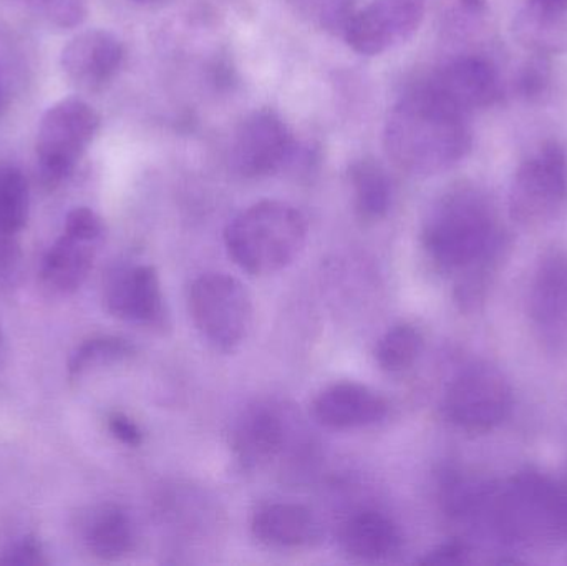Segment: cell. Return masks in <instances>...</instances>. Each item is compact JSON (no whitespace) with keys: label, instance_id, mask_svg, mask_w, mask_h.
<instances>
[{"label":"cell","instance_id":"cell-12","mask_svg":"<svg viewBox=\"0 0 567 566\" xmlns=\"http://www.w3.org/2000/svg\"><path fill=\"white\" fill-rule=\"evenodd\" d=\"M125 45L109 30L92 29L79 33L63 47L60 66L63 75L82 92L106 89L122 70Z\"/></svg>","mask_w":567,"mask_h":566},{"label":"cell","instance_id":"cell-22","mask_svg":"<svg viewBox=\"0 0 567 566\" xmlns=\"http://www.w3.org/2000/svg\"><path fill=\"white\" fill-rule=\"evenodd\" d=\"M355 212L365 223L385 218L392 206V183L385 169L372 158L357 159L349 168Z\"/></svg>","mask_w":567,"mask_h":566},{"label":"cell","instance_id":"cell-16","mask_svg":"<svg viewBox=\"0 0 567 566\" xmlns=\"http://www.w3.org/2000/svg\"><path fill=\"white\" fill-rule=\"evenodd\" d=\"M529 315L548 338L567 335V251L548 253L539 261L529 292Z\"/></svg>","mask_w":567,"mask_h":566},{"label":"cell","instance_id":"cell-34","mask_svg":"<svg viewBox=\"0 0 567 566\" xmlns=\"http://www.w3.org/2000/svg\"><path fill=\"white\" fill-rule=\"evenodd\" d=\"M7 110V92L6 85H3L2 73H0V116L6 113Z\"/></svg>","mask_w":567,"mask_h":566},{"label":"cell","instance_id":"cell-2","mask_svg":"<svg viewBox=\"0 0 567 566\" xmlns=\"http://www.w3.org/2000/svg\"><path fill=\"white\" fill-rule=\"evenodd\" d=\"M422 241L436 268L460 276L508 249L492 202L472 185L455 186L433 205Z\"/></svg>","mask_w":567,"mask_h":566},{"label":"cell","instance_id":"cell-28","mask_svg":"<svg viewBox=\"0 0 567 566\" xmlns=\"http://www.w3.org/2000/svg\"><path fill=\"white\" fill-rule=\"evenodd\" d=\"M468 545L465 542H449L442 547L435 548L430 552L425 558H422V564L425 565H460L466 564L470 560Z\"/></svg>","mask_w":567,"mask_h":566},{"label":"cell","instance_id":"cell-26","mask_svg":"<svg viewBox=\"0 0 567 566\" xmlns=\"http://www.w3.org/2000/svg\"><path fill=\"white\" fill-rule=\"evenodd\" d=\"M60 29L80 25L86 17V0H22Z\"/></svg>","mask_w":567,"mask_h":566},{"label":"cell","instance_id":"cell-25","mask_svg":"<svg viewBox=\"0 0 567 566\" xmlns=\"http://www.w3.org/2000/svg\"><path fill=\"white\" fill-rule=\"evenodd\" d=\"M132 354V344L125 339L115 338V336H96V338L86 339L70 358V375L79 378L89 369L123 361Z\"/></svg>","mask_w":567,"mask_h":566},{"label":"cell","instance_id":"cell-3","mask_svg":"<svg viewBox=\"0 0 567 566\" xmlns=\"http://www.w3.org/2000/svg\"><path fill=\"white\" fill-rule=\"evenodd\" d=\"M486 528L509 547L567 544V484L539 472L515 475L495 488Z\"/></svg>","mask_w":567,"mask_h":566},{"label":"cell","instance_id":"cell-21","mask_svg":"<svg viewBox=\"0 0 567 566\" xmlns=\"http://www.w3.org/2000/svg\"><path fill=\"white\" fill-rule=\"evenodd\" d=\"M85 544L90 554L100 560L115 562L126 557L135 547L132 518L116 505L100 507L86 522Z\"/></svg>","mask_w":567,"mask_h":566},{"label":"cell","instance_id":"cell-35","mask_svg":"<svg viewBox=\"0 0 567 566\" xmlns=\"http://www.w3.org/2000/svg\"><path fill=\"white\" fill-rule=\"evenodd\" d=\"M135 2H140V3H159V2H165V0H135Z\"/></svg>","mask_w":567,"mask_h":566},{"label":"cell","instance_id":"cell-24","mask_svg":"<svg viewBox=\"0 0 567 566\" xmlns=\"http://www.w3.org/2000/svg\"><path fill=\"white\" fill-rule=\"evenodd\" d=\"M423 351V336L412 325L393 326L380 338L375 359L386 372H403L419 361Z\"/></svg>","mask_w":567,"mask_h":566},{"label":"cell","instance_id":"cell-29","mask_svg":"<svg viewBox=\"0 0 567 566\" xmlns=\"http://www.w3.org/2000/svg\"><path fill=\"white\" fill-rule=\"evenodd\" d=\"M0 564L35 566L45 564V558H43L40 545L33 538H25L22 544L16 545L12 550L7 552L3 558H0Z\"/></svg>","mask_w":567,"mask_h":566},{"label":"cell","instance_id":"cell-20","mask_svg":"<svg viewBox=\"0 0 567 566\" xmlns=\"http://www.w3.org/2000/svg\"><path fill=\"white\" fill-rule=\"evenodd\" d=\"M516 39L538 55L567 52V9L539 6L525 0L513 23Z\"/></svg>","mask_w":567,"mask_h":566},{"label":"cell","instance_id":"cell-1","mask_svg":"<svg viewBox=\"0 0 567 566\" xmlns=\"http://www.w3.org/2000/svg\"><path fill=\"white\" fill-rule=\"evenodd\" d=\"M383 145L403 172L432 176L468 155L472 132L465 115L450 109L419 83L390 112Z\"/></svg>","mask_w":567,"mask_h":566},{"label":"cell","instance_id":"cell-6","mask_svg":"<svg viewBox=\"0 0 567 566\" xmlns=\"http://www.w3.org/2000/svg\"><path fill=\"white\" fill-rule=\"evenodd\" d=\"M188 306L202 338L219 351H235L241 346L255 321L248 289L225 272L196 279L189 289Z\"/></svg>","mask_w":567,"mask_h":566},{"label":"cell","instance_id":"cell-36","mask_svg":"<svg viewBox=\"0 0 567 566\" xmlns=\"http://www.w3.org/2000/svg\"><path fill=\"white\" fill-rule=\"evenodd\" d=\"M0 342H2V336H0Z\"/></svg>","mask_w":567,"mask_h":566},{"label":"cell","instance_id":"cell-30","mask_svg":"<svg viewBox=\"0 0 567 566\" xmlns=\"http://www.w3.org/2000/svg\"><path fill=\"white\" fill-rule=\"evenodd\" d=\"M109 429L113 438L122 442V444L128 445V447L142 445V431H140L136 422H133L128 415L122 414V412H115V414L110 415Z\"/></svg>","mask_w":567,"mask_h":566},{"label":"cell","instance_id":"cell-17","mask_svg":"<svg viewBox=\"0 0 567 566\" xmlns=\"http://www.w3.org/2000/svg\"><path fill=\"white\" fill-rule=\"evenodd\" d=\"M289 431L281 412L271 405L249 409L236 424L233 449L246 469L271 464L282 454Z\"/></svg>","mask_w":567,"mask_h":566},{"label":"cell","instance_id":"cell-14","mask_svg":"<svg viewBox=\"0 0 567 566\" xmlns=\"http://www.w3.org/2000/svg\"><path fill=\"white\" fill-rule=\"evenodd\" d=\"M312 414L323 428L352 431L382 422L389 414V402L367 385L337 382L313 399Z\"/></svg>","mask_w":567,"mask_h":566},{"label":"cell","instance_id":"cell-33","mask_svg":"<svg viewBox=\"0 0 567 566\" xmlns=\"http://www.w3.org/2000/svg\"><path fill=\"white\" fill-rule=\"evenodd\" d=\"M529 2L539 3V6L556 7V9H567V0H529Z\"/></svg>","mask_w":567,"mask_h":566},{"label":"cell","instance_id":"cell-19","mask_svg":"<svg viewBox=\"0 0 567 566\" xmlns=\"http://www.w3.org/2000/svg\"><path fill=\"white\" fill-rule=\"evenodd\" d=\"M399 525L377 511L352 515L343 525L340 542L343 550L360 562H383L399 554L402 548Z\"/></svg>","mask_w":567,"mask_h":566},{"label":"cell","instance_id":"cell-8","mask_svg":"<svg viewBox=\"0 0 567 566\" xmlns=\"http://www.w3.org/2000/svg\"><path fill=\"white\" fill-rule=\"evenodd\" d=\"M513 408L508 379L489 364L463 369L446 389L443 411L462 431L482 434L498 428Z\"/></svg>","mask_w":567,"mask_h":566},{"label":"cell","instance_id":"cell-9","mask_svg":"<svg viewBox=\"0 0 567 566\" xmlns=\"http://www.w3.org/2000/svg\"><path fill=\"white\" fill-rule=\"evenodd\" d=\"M425 19V0H372L347 19L346 40L360 55H382L412 39Z\"/></svg>","mask_w":567,"mask_h":566},{"label":"cell","instance_id":"cell-5","mask_svg":"<svg viewBox=\"0 0 567 566\" xmlns=\"http://www.w3.org/2000/svg\"><path fill=\"white\" fill-rule=\"evenodd\" d=\"M99 130L100 115L85 100L69 96L53 103L40 120L35 140L42 182L55 188L70 178Z\"/></svg>","mask_w":567,"mask_h":566},{"label":"cell","instance_id":"cell-7","mask_svg":"<svg viewBox=\"0 0 567 566\" xmlns=\"http://www.w3.org/2000/svg\"><path fill=\"white\" fill-rule=\"evenodd\" d=\"M567 199V156L555 142H545L519 165L509 188V215L519 225L555 218Z\"/></svg>","mask_w":567,"mask_h":566},{"label":"cell","instance_id":"cell-32","mask_svg":"<svg viewBox=\"0 0 567 566\" xmlns=\"http://www.w3.org/2000/svg\"><path fill=\"white\" fill-rule=\"evenodd\" d=\"M466 12L480 13L485 9L486 0H460Z\"/></svg>","mask_w":567,"mask_h":566},{"label":"cell","instance_id":"cell-4","mask_svg":"<svg viewBox=\"0 0 567 566\" xmlns=\"http://www.w3.org/2000/svg\"><path fill=\"white\" fill-rule=\"evenodd\" d=\"M225 239L239 268L255 276L275 275L302 251L307 222L293 206L265 199L239 213L229 223Z\"/></svg>","mask_w":567,"mask_h":566},{"label":"cell","instance_id":"cell-13","mask_svg":"<svg viewBox=\"0 0 567 566\" xmlns=\"http://www.w3.org/2000/svg\"><path fill=\"white\" fill-rule=\"evenodd\" d=\"M105 305L123 321L158 325L163 319V292L155 268L123 266L110 272L105 282Z\"/></svg>","mask_w":567,"mask_h":566},{"label":"cell","instance_id":"cell-15","mask_svg":"<svg viewBox=\"0 0 567 566\" xmlns=\"http://www.w3.org/2000/svg\"><path fill=\"white\" fill-rule=\"evenodd\" d=\"M251 532L275 550H299L320 541V524L310 508L290 502L262 505L252 515Z\"/></svg>","mask_w":567,"mask_h":566},{"label":"cell","instance_id":"cell-23","mask_svg":"<svg viewBox=\"0 0 567 566\" xmlns=\"http://www.w3.org/2000/svg\"><path fill=\"white\" fill-rule=\"evenodd\" d=\"M30 212V189L25 176L16 166H0V235L22 231Z\"/></svg>","mask_w":567,"mask_h":566},{"label":"cell","instance_id":"cell-27","mask_svg":"<svg viewBox=\"0 0 567 566\" xmlns=\"http://www.w3.org/2000/svg\"><path fill=\"white\" fill-rule=\"evenodd\" d=\"M533 59L526 62L518 75V92L526 99H535L545 92L551 79L548 55L533 53Z\"/></svg>","mask_w":567,"mask_h":566},{"label":"cell","instance_id":"cell-18","mask_svg":"<svg viewBox=\"0 0 567 566\" xmlns=\"http://www.w3.org/2000/svg\"><path fill=\"white\" fill-rule=\"evenodd\" d=\"M100 243L63 229L43 259V282L62 295L75 292L92 271Z\"/></svg>","mask_w":567,"mask_h":566},{"label":"cell","instance_id":"cell-11","mask_svg":"<svg viewBox=\"0 0 567 566\" xmlns=\"http://www.w3.org/2000/svg\"><path fill=\"white\" fill-rule=\"evenodd\" d=\"M422 83L436 99L465 116L495 105L502 96L495 66L478 55L458 56Z\"/></svg>","mask_w":567,"mask_h":566},{"label":"cell","instance_id":"cell-10","mask_svg":"<svg viewBox=\"0 0 567 566\" xmlns=\"http://www.w3.org/2000/svg\"><path fill=\"white\" fill-rule=\"evenodd\" d=\"M292 153V138L278 113L256 110L243 120L231 145L233 168L245 178H265L282 168Z\"/></svg>","mask_w":567,"mask_h":566},{"label":"cell","instance_id":"cell-31","mask_svg":"<svg viewBox=\"0 0 567 566\" xmlns=\"http://www.w3.org/2000/svg\"><path fill=\"white\" fill-rule=\"evenodd\" d=\"M17 248L12 243V236L0 235V275L9 271L17 259Z\"/></svg>","mask_w":567,"mask_h":566}]
</instances>
